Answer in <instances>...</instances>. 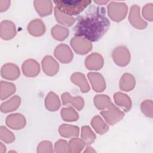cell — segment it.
Instances as JSON below:
<instances>
[{
	"label": "cell",
	"instance_id": "11",
	"mask_svg": "<svg viewBox=\"0 0 153 153\" xmlns=\"http://www.w3.org/2000/svg\"><path fill=\"white\" fill-rule=\"evenodd\" d=\"M23 74L28 77H33L37 75L40 71V67L36 61L29 59L26 60L22 65Z\"/></svg>",
	"mask_w": 153,
	"mask_h": 153
},
{
	"label": "cell",
	"instance_id": "21",
	"mask_svg": "<svg viewBox=\"0 0 153 153\" xmlns=\"http://www.w3.org/2000/svg\"><path fill=\"white\" fill-rule=\"evenodd\" d=\"M20 98L17 96H14L11 99L2 103L1 111L2 112H8L15 111L20 106Z\"/></svg>",
	"mask_w": 153,
	"mask_h": 153
},
{
	"label": "cell",
	"instance_id": "15",
	"mask_svg": "<svg viewBox=\"0 0 153 153\" xmlns=\"http://www.w3.org/2000/svg\"><path fill=\"white\" fill-rule=\"evenodd\" d=\"M27 29L32 35L39 36L44 34L45 31V27L41 20L36 19L29 24Z\"/></svg>",
	"mask_w": 153,
	"mask_h": 153
},
{
	"label": "cell",
	"instance_id": "7",
	"mask_svg": "<svg viewBox=\"0 0 153 153\" xmlns=\"http://www.w3.org/2000/svg\"><path fill=\"white\" fill-rule=\"evenodd\" d=\"M6 124L14 130H20L25 126L26 120L20 114H13L7 116Z\"/></svg>",
	"mask_w": 153,
	"mask_h": 153
},
{
	"label": "cell",
	"instance_id": "35",
	"mask_svg": "<svg viewBox=\"0 0 153 153\" xmlns=\"http://www.w3.org/2000/svg\"><path fill=\"white\" fill-rule=\"evenodd\" d=\"M6 152V147L2 142L0 143V153H5Z\"/></svg>",
	"mask_w": 153,
	"mask_h": 153
},
{
	"label": "cell",
	"instance_id": "23",
	"mask_svg": "<svg viewBox=\"0 0 153 153\" xmlns=\"http://www.w3.org/2000/svg\"><path fill=\"white\" fill-rule=\"evenodd\" d=\"M91 124L94 130L100 134H104L109 129L108 126L99 115L94 117L92 119Z\"/></svg>",
	"mask_w": 153,
	"mask_h": 153
},
{
	"label": "cell",
	"instance_id": "16",
	"mask_svg": "<svg viewBox=\"0 0 153 153\" xmlns=\"http://www.w3.org/2000/svg\"><path fill=\"white\" fill-rule=\"evenodd\" d=\"M62 99L63 105H66L71 103L78 110L81 111L84 106V100L81 97H72L68 93H65L62 95Z\"/></svg>",
	"mask_w": 153,
	"mask_h": 153
},
{
	"label": "cell",
	"instance_id": "22",
	"mask_svg": "<svg viewBox=\"0 0 153 153\" xmlns=\"http://www.w3.org/2000/svg\"><path fill=\"white\" fill-rule=\"evenodd\" d=\"M114 99L116 104L123 106L124 108H125L126 111L130 109L131 106V102L130 97H128L127 94L120 92L116 93L114 95Z\"/></svg>",
	"mask_w": 153,
	"mask_h": 153
},
{
	"label": "cell",
	"instance_id": "29",
	"mask_svg": "<svg viewBox=\"0 0 153 153\" xmlns=\"http://www.w3.org/2000/svg\"><path fill=\"white\" fill-rule=\"evenodd\" d=\"M54 12H55V17L56 18V20L59 23L67 26H71L75 22L74 18L65 15L64 14L62 13L56 7L55 8Z\"/></svg>",
	"mask_w": 153,
	"mask_h": 153
},
{
	"label": "cell",
	"instance_id": "14",
	"mask_svg": "<svg viewBox=\"0 0 153 153\" xmlns=\"http://www.w3.org/2000/svg\"><path fill=\"white\" fill-rule=\"evenodd\" d=\"M16 34L15 26L10 21L5 20L1 24V36L4 39H10Z\"/></svg>",
	"mask_w": 153,
	"mask_h": 153
},
{
	"label": "cell",
	"instance_id": "25",
	"mask_svg": "<svg viewBox=\"0 0 153 153\" xmlns=\"http://www.w3.org/2000/svg\"><path fill=\"white\" fill-rule=\"evenodd\" d=\"M95 106L99 109H103L108 108L112 103L110 98L107 95H97L94 98Z\"/></svg>",
	"mask_w": 153,
	"mask_h": 153
},
{
	"label": "cell",
	"instance_id": "19",
	"mask_svg": "<svg viewBox=\"0 0 153 153\" xmlns=\"http://www.w3.org/2000/svg\"><path fill=\"white\" fill-rule=\"evenodd\" d=\"M45 104L46 108L51 111L57 110L60 106V102L58 96L53 92H50L48 94L45 98Z\"/></svg>",
	"mask_w": 153,
	"mask_h": 153
},
{
	"label": "cell",
	"instance_id": "4",
	"mask_svg": "<svg viewBox=\"0 0 153 153\" xmlns=\"http://www.w3.org/2000/svg\"><path fill=\"white\" fill-rule=\"evenodd\" d=\"M71 45L74 51L79 54H85L92 49V44L82 37L75 36L71 40Z\"/></svg>",
	"mask_w": 153,
	"mask_h": 153
},
{
	"label": "cell",
	"instance_id": "17",
	"mask_svg": "<svg viewBox=\"0 0 153 153\" xmlns=\"http://www.w3.org/2000/svg\"><path fill=\"white\" fill-rule=\"evenodd\" d=\"M71 79L72 82L78 85L80 87L82 92L86 93L89 91L90 87L84 75L82 74L75 73L71 76Z\"/></svg>",
	"mask_w": 153,
	"mask_h": 153
},
{
	"label": "cell",
	"instance_id": "18",
	"mask_svg": "<svg viewBox=\"0 0 153 153\" xmlns=\"http://www.w3.org/2000/svg\"><path fill=\"white\" fill-rule=\"evenodd\" d=\"M135 85V79L134 76L130 74H124L120 82V87L121 90L126 91L131 90Z\"/></svg>",
	"mask_w": 153,
	"mask_h": 153
},
{
	"label": "cell",
	"instance_id": "34",
	"mask_svg": "<svg viewBox=\"0 0 153 153\" xmlns=\"http://www.w3.org/2000/svg\"><path fill=\"white\" fill-rule=\"evenodd\" d=\"M152 100H146L141 104V109L142 112L147 117L150 118L152 117Z\"/></svg>",
	"mask_w": 153,
	"mask_h": 153
},
{
	"label": "cell",
	"instance_id": "36",
	"mask_svg": "<svg viewBox=\"0 0 153 153\" xmlns=\"http://www.w3.org/2000/svg\"><path fill=\"white\" fill-rule=\"evenodd\" d=\"M84 152H96V151L91 147H87Z\"/></svg>",
	"mask_w": 153,
	"mask_h": 153
},
{
	"label": "cell",
	"instance_id": "1",
	"mask_svg": "<svg viewBox=\"0 0 153 153\" xmlns=\"http://www.w3.org/2000/svg\"><path fill=\"white\" fill-rule=\"evenodd\" d=\"M104 8L92 7L78 18L74 28L76 36H82L90 41L100 39L109 29L110 23L105 16Z\"/></svg>",
	"mask_w": 153,
	"mask_h": 153
},
{
	"label": "cell",
	"instance_id": "12",
	"mask_svg": "<svg viewBox=\"0 0 153 153\" xmlns=\"http://www.w3.org/2000/svg\"><path fill=\"white\" fill-rule=\"evenodd\" d=\"M103 65V59L101 55L93 53L88 56L85 60V65L90 70H99Z\"/></svg>",
	"mask_w": 153,
	"mask_h": 153
},
{
	"label": "cell",
	"instance_id": "6",
	"mask_svg": "<svg viewBox=\"0 0 153 153\" xmlns=\"http://www.w3.org/2000/svg\"><path fill=\"white\" fill-rule=\"evenodd\" d=\"M54 56L62 63H69L73 59V53L68 45L60 44L54 50Z\"/></svg>",
	"mask_w": 153,
	"mask_h": 153
},
{
	"label": "cell",
	"instance_id": "13",
	"mask_svg": "<svg viewBox=\"0 0 153 153\" xmlns=\"http://www.w3.org/2000/svg\"><path fill=\"white\" fill-rule=\"evenodd\" d=\"M1 75L4 78L14 80L20 75V70L17 66L12 63L4 65L1 69Z\"/></svg>",
	"mask_w": 153,
	"mask_h": 153
},
{
	"label": "cell",
	"instance_id": "26",
	"mask_svg": "<svg viewBox=\"0 0 153 153\" xmlns=\"http://www.w3.org/2000/svg\"><path fill=\"white\" fill-rule=\"evenodd\" d=\"M51 35L56 39L63 41L68 36L69 30L65 27L56 25L52 28Z\"/></svg>",
	"mask_w": 153,
	"mask_h": 153
},
{
	"label": "cell",
	"instance_id": "3",
	"mask_svg": "<svg viewBox=\"0 0 153 153\" xmlns=\"http://www.w3.org/2000/svg\"><path fill=\"white\" fill-rule=\"evenodd\" d=\"M100 114L110 125L115 124L120 121L124 116V112L121 111L112 103L108 107V111H102Z\"/></svg>",
	"mask_w": 153,
	"mask_h": 153
},
{
	"label": "cell",
	"instance_id": "9",
	"mask_svg": "<svg viewBox=\"0 0 153 153\" xmlns=\"http://www.w3.org/2000/svg\"><path fill=\"white\" fill-rule=\"evenodd\" d=\"M42 65L43 71L48 75L53 76L58 72L59 64L51 56H45L42 61Z\"/></svg>",
	"mask_w": 153,
	"mask_h": 153
},
{
	"label": "cell",
	"instance_id": "27",
	"mask_svg": "<svg viewBox=\"0 0 153 153\" xmlns=\"http://www.w3.org/2000/svg\"><path fill=\"white\" fill-rule=\"evenodd\" d=\"M81 138L86 145L92 144L96 136L88 126H83L81 128Z\"/></svg>",
	"mask_w": 153,
	"mask_h": 153
},
{
	"label": "cell",
	"instance_id": "8",
	"mask_svg": "<svg viewBox=\"0 0 153 153\" xmlns=\"http://www.w3.org/2000/svg\"><path fill=\"white\" fill-rule=\"evenodd\" d=\"M88 78L93 90L96 92H102L106 88V84L102 75L99 73H88Z\"/></svg>",
	"mask_w": 153,
	"mask_h": 153
},
{
	"label": "cell",
	"instance_id": "2",
	"mask_svg": "<svg viewBox=\"0 0 153 153\" xmlns=\"http://www.w3.org/2000/svg\"><path fill=\"white\" fill-rule=\"evenodd\" d=\"M56 8L68 15H76L81 13L90 3V1H55Z\"/></svg>",
	"mask_w": 153,
	"mask_h": 153
},
{
	"label": "cell",
	"instance_id": "10",
	"mask_svg": "<svg viewBox=\"0 0 153 153\" xmlns=\"http://www.w3.org/2000/svg\"><path fill=\"white\" fill-rule=\"evenodd\" d=\"M128 19L131 24L138 29H145L147 26L146 22L142 20L140 17L139 7L137 6H133L131 8V11Z\"/></svg>",
	"mask_w": 153,
	"mask_h": 153
},
{
	"label": "cell",
	"instance_id": "31",
	"mask_svg": "<svg viewBox=\"0 0 153 153\" xmlns=\"http://www.w3.org/2000/svg\"><path fill=\"white\" fill-rule=\"evenodd\" d=\"M0 129H1L0 138L3 142L7 143H10L13 142L15 140V136H14L13 133L10 131H9L6 127L4 126H1Z\"/></svg>",
	"mask_w": 153,
	"mask_h": 153
},
{
	"label": "cell",
	"instance_id": "28",
	"mask_svg": "<svg viewBox=\"0 0 153 153\" xmlns=\"http://www.w3.org/2000/svg\"><path fill=\"white\" fill-rule=\"evenodd\" d=\"M62 118L66 121H75L78 119V114L72 108H62L61 110Z\"/></svg>",
	"mask_w": 153,
	"mask_h": 153
},
{
	"label": "cell",
	"instance_id": "30",
	"mask_svg": "<svg viewBox=\"0 0 153 153\" xmlns=\"http://www.w3.org/2000/svg\"><path fill=\"white\" fill-rule=\"evenodd\" d=\"M70 152L78 153L83 149L85 143L83 140L78 138H73L69 142Z\"/></svg>",
	"mask_w": 153,
	"mask_h": 153
},
{
	"label": "cell",
	"instance_id": "24",
	"mask_svg": "<svg viewBox=\"0 0 153 153\" xmlns=\"http://www.w3.org/2000/svg\"><path fill=\"white\" fill-rule=\"evenodd\" d=\"M16 91L15 85L10 82H4L1 81V99L4 100L13 94Z\"/></svg>",
	"mask_w": 153,
	"mask_h": 153
},
{
	"label": "cell",
	"instance_id": "32",
	"mask_svg": "<svg viewBox=\"0 0 153 153\" xmlns=\"http://www.w3.org/2000/svg\"><path fill=\"white\" fill-rule=\"evenodd\" d=\"M54 151L60 152H70L69 143L65 140H59L54 144Z\"/></svg>",
	"mask_w": 153,
	"mask_h": 153
},
{
	"label": "cell",
	"instance_id": "5",
	"mask_svg": "<svg viewBox=\"0 0 153 153\" xmlns=\"http://www.w3.org/2000/svg\"><path fill=\"white\" fill-rule=\"evenodd\" d=\"M112 57L115 63L120 66H126L130 62V54L126 47H117L112 52Z\"/></svg>",
	"mask_w": 153,
	"mask_h": 153
},
{
	"label": "cell",
	"instance_id": "33",
	"mask_svg": "<svg viewBox=\"0 0 153 153\" xmlns=\"http://www.w3.org/2000/svg\"><path fill=\"white\" fill-rule=\"evenodd\" d=\"M53 151L52 143L50 141H42L38 145L37 147V152L39 153L53 152Z\"/></svg>",
	"mask_w": 153,
	"mask_h": 153
},
{
	"label": "cell",
	"instance_id": "20",
	"mask_svg": "<svg viewBox=\"0 0 153 153\" xmlns=\"http://www.w3.org/2000/svg\"><path fill=\"white\" fill-rule=\"evenodd\" d=\"M59 131L60 134L65 137L78 136L79 131L78 127L65 124L60 126Z\"/></svg>",
	"mask_w": 153,
	"mask_h": 153
}]
</instances>
